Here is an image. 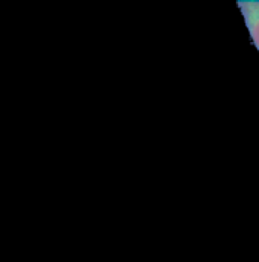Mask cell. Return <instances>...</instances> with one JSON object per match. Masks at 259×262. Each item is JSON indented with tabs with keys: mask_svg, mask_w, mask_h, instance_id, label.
<instances>
[{
	"mask_svg": "<svg viewBox=\"0 0 259 262\" xmlns=\"http://www.w3.org/2000/svg\"><path fill=\"white\" fill-rule=\"evenodd\" d=\"M236 5L241 9V14L246 20V26L250 32V38L259 50V2L238 0Z\"/></svg>",
	"mask_w": 259,
	"mask_h": 262,
	"instance_id": "6da1fadb",
	"label": "cell"
}]
</instances>
